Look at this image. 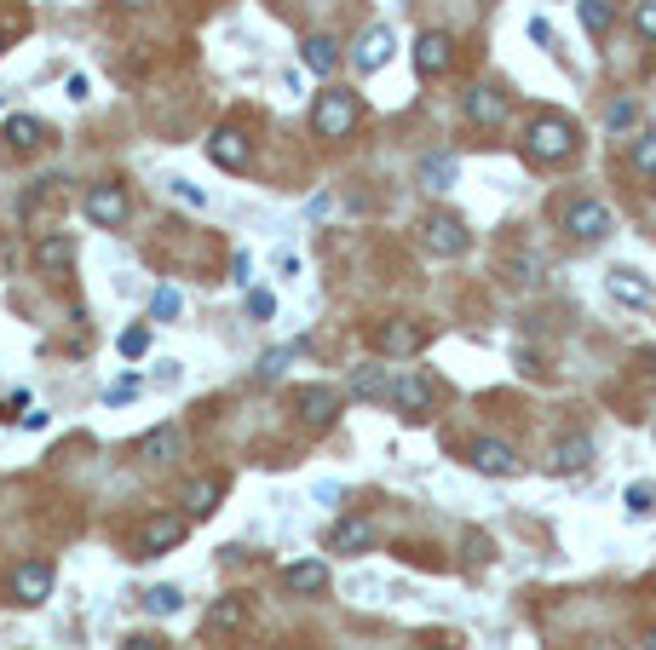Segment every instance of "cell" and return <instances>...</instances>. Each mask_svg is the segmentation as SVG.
<instances>
[{
    "label": "cell",
    "instance_id": "cell-1",
    "mask_svg": "<svg viewBox=\"0 0 656 650\" xmlns=\"http://www.w3.org/2000/svg\"><path fill=\"white\" fill-rule=\"evenodd\" d=\"M524 156L541 167H553V162H570L576 156V127L564 116H536L530 127H524Z\"/></svg>",
    "mask_w": 656,
    "mask_h": 650
},
{
    "label": "cell",
    "instance_id": "cell-2",
    "mask_svg": "<svg viewBox=\"0 0 656 650\" xmlns=\"http://www.w3.org/2000/svg\"><path fill=\"white\" fill-rule=\"evenodd\" d=\"M421 242H426L438 259H461V254L472 248L467 225H461L455 213H426V219H421Z\"/></svg>",
    "mask_w": 656,
    "mask_h": 650
},
{
    "label": "cell",
    "instance_id": "cell-3",
    "mask_svg": "<svg viewBox=\"0 0 656 650\" xmlns=\"http://www.w3.org/2000/svg\"><path fill=\"white\" fill-rule=\"evenodd\" d=\"M311 121H317V139H346V133L357 127V98H352V93H334V87H328V93L317 98Z\"/></svg>",
    "mask_w": 656,
    "mask_h": 650
},
{
    "label": "cell",
    "instance_id": "cell-4",
    "mask_svg": "<svg viewBox=\"0 0 656 650\" xmlns=\"http://www.w3.org/2000/svg\"><path fill=\"white\" fill-rule=\"evenodd\" d=\"M564 231L576 236V242H605L610 236V208L605 202H593V196H582V202L564 208Z\"/></svg>",
    "mask_w": 656,
    "mask_h": 650
},
{
    "label": "cell",
    "instance_id": "cell-5",
    "mask_svg": "<svg viewBox=\"0 0 656 650\" xmlns=\"http://www.w3.org/2000/svg\"><path fill=\"white\" fill-rule=\"evenodd\" d=\"M179 541H185V518H173V512H156V518L139 524V558H156L167 547H179Z\"/></svg>",
    "mask_w": 656,
    "mask_h": 650
},
{
    "label": "cell",
    "instance_id": "cell-6",
    "mask_svg": "<svg viewBox=\"0 0 656 650\" xmlns=\"http://www.w3.org/2000/svg\"><path fill=\"white\" fill-rule=\"evenodd\" d=\"M392 403H398L409 420H421L432 415V380H426L421 369H403L398 380H392Z\"/></svg>",
    "mask_w": 656,
    "mask_h": 650
},
{
    "label": "cell",
    "instance_id": "cell-7",
    "mask_svg": "<svg viewBox=\"0 0 656 650\" xmlns=\"http://www.w3.org/2000/svg\"><path fill=\"white\" fill-rule=\"evenodd\" d=\"M6 593H12V604H41L52 593V564H18L12 570V581H6Z\"/></svg>",
    "mask_w": 656,
    "mask_h": 650
},
{
    "label": "cell",
    "instance_id": "cell-8",
    "mask_svg": "<svg viewBox=\"0 0 656 650\" xmlns=\"http://www.w3.org/2000/svg\"><path fill=\"white\" fill-rule=\"evenodd\" d=\"M179 449H185V432L179 426H150L139 443H133V455L144 466H162V461H179Z\"/></svg>",
    "mask_w": 656,
    "mask_h": 650
},
{
    "label": "cell",
    "instance_id": "cell-9",
    "mask_svg": "<svg viewBox=\"0 0 656 650\" xmlns=\"http://www.w3.org/2000/svg\"><path fill=\"white\" fill-rule=\"evenodd\" d=\"M449 64H455V41H449L444 29H426L421 41H415V70L432 81V75H444Z\"/></svg>",
    "mask_w": 656,
    "mask_h": 650
},
{
    "label": "cell",
    "instance_id": "cell-10",
    "mask_svg": "<svg viewBox=\"0 0 656 650\" xmlns=\"http://www.w3.org/2000/svg\"><path fill=\"white\" fill-rule=\"evenodd\" d=\"M81 208H87L93 225H121V219H127V190L121 185H93L87 196H81Z\"/></svg>",
    "mask_w": 656,
    "mask_h": 650
},
{
    "label": "cell",
    "instance_id": "cell-11",
    "mask_svg": "<svg viewBox=\"0 0 656 650\" xmlns=\"http://www.w3.org/2000/svg\"><path fill=\"white\" fill-rule=\"evenodd\" d=\"M605 288H610V300H616V305H639V311L656 305V288L639 277V271H628V265H616V271L605 277Z\"/></svg>",
    "mask_w": 656,
    "mask_h": 650
},
{
    "label": "cell",
    "instance_id": "cell-12",
    "mask_svg": "<svg viewBox=\"0 0 656 650\" xmlns=\"http://www.w3.org/2000/svg\"><path fill=\"white\" fill-rule=\"evenodd\" d=\"M208 162L225 167V173H242V167H248V139H242V127H219V133H213Z\"/></svg>",
    "mask_w": 656,
    "mask_h": 650
},
{
    "label": "cell",
    "instance_id": "cell-13",
    "mask_svg": "<svg viewBox=\"0 0 656 650\" xmlns=\"http://www.w3.org/2000/svg\"><path fill=\"white\" fill-rule=\"evenodd\" d=\"M392 52H398V35H392L386 24H375L363 41H357V70H363V75L386 70V64H392Z\"/></svg>",
    "mask_w": 656,
    "mask_h": 650
},
{
    "label": "cell",
    "instance_id": "cell-14",
    "mask_svg": "<svg viewBox=\"0 0 656 650\" xmlns=\"http://www.w3.org/2000/svg\"><path fill=\"white\" fill-rule=\"evenodd\" d=\"M375 346L386 351V357H415V351L426 346V328H415V323H380L375 328Z\"/></svg>",
    "mask_w": 656,
    "mask_h": 650
},
{
    "label": "cell",
    "instance_id": "cell-15",
    "mask_svg": "<svg viewBox=\"0 0 656 650\" xmlns=\"http://www.w3.org/2000/svg\"><path fill=\"white\" fill-rule=\"evenodd\" d=\"M375 547V524L369 518H340L328 530V553H369Z\"/></svg>",
    "mask_w": 656,
    "mask_h": 650
},
{
    "label": "cell",
    "instance_id": "cell-16",
    "mask_svg": "<svg viewBox=\"0 0 656 650\" xmlns=\"http://www.w3.org/2000/svg\"><path fill=\"white\" fill-rule=\"evenodd\" d=\"M0 144H6L12 156H29V150H41V144H47V127H41L35 116H12L6 127H0Z\"/></svg>",
    "mask_w": 656,
    "mask_h": 650
},
{
    "label": "cell",
    "instance_id": "cell-17",
    "mask_svg": "<svg viewBox=\"0 0 656 650\" xmlns=\"http://www.w3.org/2000/svg\"><path fill=\"white\" fill-rule=\"evenodd\" d=\"M472 466H478V472H490V478H513L518 455L501 438H484V443H472Z\"/></svg>",
    "mask_w": 656,
    "mask_h": 650
},
{
    "label": "cell",
    "instance_id": "cell-18",
    "mask_svg": "<svg viewBox=\"0 0 656 650\" xmlns=\"http://www.w3.org/2000/svg\"><path fill=\"white\" fill-rule=\"evenodd\" d=\"M35 265H41L47 277H58V271H70V265H75V236H64V231L41 236V242H35Z\"/></svg>",
    "mask_w": 656,
    "mask_h": 650
},
{
    "label": "cell",
    "instance_id": "cell-19",
    "mask_svg": "<svg viewBox=\"0 0 656 650\" xmlns=\"http://www.w3.org/2000/svg\"><path fill=\"white\" fill-rule=\"evenodd\" d=\"M294 409H300L311 426H328V420L340 415V392H334V386H305V392L294 397Z\"/></svg>",
    "mask_w": 656,
    "mask_h": 650
},
{
    "label": "cell",
    "instance_id": "cell-20",
    "mask_svg": "<svg viewBox=\"0 0 656 650\" xmlns=\"http://www.w3.org/2000/svg\"><path fill=\"white\" fill-rule=\"evenodd\" d=\"M248 616H254V610H248V599H242V593H231V599H213V604H208V633H242V627H248Z\"/></svg>",
    "mask_w": 656,
    "mask_h": 650
},
{
    "label": "cell",
    "instance_id": "cell-21",
    "mask_svg": "<svg viewBox=\"0 0 656 650\" xmlns=\"http://www.w3.org/2000/svg\"><path fill=\"white\" fill-rule=\"evenodd\" d=\"M282 587H288V593H323V587H328V564L300 558V564H288V570H282Z\"/></svg>",
    "mask_w": 656,
    "mask_h": 650
},
{
    "label": "cell",
    "instance_id": "cell-22",
    "mask_svg": "<svg viewBox=\"0 0 656 650\" xmlns=\"http://www.w3.org/2000/svg\"><path fill=\"white\" fill-rule=\"evenodd\" d=\"M300 58H305V70L311 75H334L340 70V41H328V35H305Z\"/></svg>",
    "mask_w": 656,
    "mask_h": 650
},
{
    "label": "cell",
    "instance_id": "cell-23",
    "mask_svg": "<svg viewBox=\"0 0 656 650\" xmlns=\"http://www.w3.org/2000/svg\"><path fill=\"white\" fill-rule=\"evenodd\" d=\"M179 507H185V518H208V512L219 507V484H213V478H190V484L179 489Z\"/></svg>",
    "mask_w": 656,
    "mask_h": 650
},
{
    "label": "cell",
    "instance_id": "cell-24",
    "mask_svg": "<svg viewBox=\"0 0 656 650\" xmlns=\"http://www.w3.org/2000/svg\"><path fill=\"white\" fill-rule=\"evenodd\" d=\"M467 116L478 121V127H501V121H507V98L490 93V87H478V93H467Z\"/></svg>",
    "mask_w": 656,
    "mask_h": 650
},
{
    "label": "cell",
    "instance_id": "cell-25",
    "mask_svg": "<svg viewBox=\"0 0 656 650\" xmlns=\"http://www.w3.org/2000/svg\"><path fill=\"white\" fill-rule=\"evenodd\" d=\"M587 461H593V443L587 438H570V443H559V449H553V472H559V478H570V472H587Z\"/></svg>",
    "mask_w": 656,
    "mask_h": 650
},
{
    "label": "cell",
    "instance_id": "cell-26",
    "mask_svg": "<svg viewBox=\"0 0 656 650\" xmlns=\"http://www.w3.org/2000/svg\"><path fill=\"white\" fill-rule=\"evenodd\" d=\"M455 173H461V167H455V156H444V150L421 156V185L426 190H449V185H455Z\"/></svg>",
    "mask_w": 656,
    "mask_h": 650
},
{
    "label": "cell",
    "instance_id": "cell-27",
    "mask_svg": "<svg viewBox=\"0 0 656 650\" xmlns=\"http://www.w3.org/2000/svg\"><path fill=\"white\" fill-rule=\"evenodd\" d=\"M576 12H582L587 35H605V29L616 24V6H610V0H576Z\"/></svg>",
    "mask_w": 656,
    "mask_h": 650
},
{
    "label": "cell",
    "instance_id": "cell-28",
    "mask_svg": "<svg viewBox=\"0 0 656 650\" xmlns=\"http://www.w3.org/2000/svg\"><path fill=\"white\" fill-rule=\"evenodd\" d=\"M628 167L639 173V179H656V133H645V139L628 144Z\"/></svg>",
    "mask_w": 656,
    "mask_h": 650
},
{
    "label": "cell",
    "instance_id": "cell-29",
    "mask_svg": "<svg viewBox=\"0 0 656 650\" xmlns=\"http://www.w3.org/2000/svg\"><path fill=\"white\" fill-rule=\"evenodd\" d=\"M179 311H185V294H179V288H150V317H156V323H173Z\"/></svg>",
    "mask_w": 656,
    "mask_h": 650
},
{
    "label": "cell",
    "instance_id": "cell-30",
    "mask_svg": "<svg viewBox=\"0 0 656 650\" xmlns=\"http://www.w3.org/2000/svg\"><path fill=\"white\" fill-rule=\"evenodd\" d=\"M139 392H144L139 374H121V380H110V386H104V403H110V409H121V403H133Z\"/></svg>",
    "mask_w": 656,
    "mask_h": 650
},
{
    "label": "cell",
    "instance_id": "cell-31",
    "mask_svg": "<svg viewBox=\"0 0 656 650\" xmlns=\"http://www.w3.org/2000/svg\"><path fill=\"white\" fill-rule=\"evenodd\" d=\"M622 507H628V518H651V512H656V489L651 484H633L628 495H622Z\"/></svg>",
    "mask_w": 656,
    "mask_h": 650
},
{
    "label": "cell",
    "instance_id": "cell-32",
    "mask_svg": "<svg viewBox=\"0 0 656 650\" xmlns=\"http://www.w3.org/2000/svg\"><path fill=\"white\" fill-rule=\"evenodd\" d=\"M144 610L150 616H173L179 610V587H144Z\"/></svg>",
    "mask_w": 656,
    "mask_h": 650
},
{
    "label": "cell",
    "instance_id": "cell-33",
    "mask_svg": "<svg viewBox=\"0 0 656 650\" xmlns=\"http://www.w3.org/2000/svg\"><path fill=\"white\" fill-rule=\"evenodd\" d=\"M633 121H639V104H633V98H616V104L605 110V127H610V133H628Z\"/></svg>",
    "mask_w": 656,
    "mask_h": 650
},
{
    "label": "cell",
    "instance_id": "cell-34",
    "mask_svg": "<svg viewBox=\"0 0 656 650\" xmlns=\"http://www.w3.org/2000/svg\"><path fill=\"white\" fill-rule=\"evenodd\" d=\"M386 392V374L380 369H357L352 374V397H380Z\"/></svg>",
    "mask_w": 656,
    "mask_h": 650
},
{
    "label": "cell",
    "instance_id": "cell-35",
    "mask_svg": "<svg viewBox=\"0 0 656 650\" xmlns=\"http://www.w3.org/2000/svg\"><path fill=\"white\" fill-rule=\"evenodd\" d=\"M507 271H513V282H541V271H547V265H541V254H536V259L518 254V259H507Z\"/></svg>",
    "mask_w": 656,
    "mask_h": 650
},
{
    "label": "cell",
    "instance_id": "cell-36",
    "mask_svg": "<svg viewBox=\"0 0 656 650\" xmlns=\"http://www.w3.org/2000/svg\"><path fill=\"white\" fill-rule=\"evenodd\" d=\"M167 190H173V196H179L185 208H208V190H202V185H190V179H173Z\"/></svg>",
    "mask_w": 656,
    "mask_h": 650
},
{
    "label": "cell",
    "instance_id": "cell-37",
    "mask_svg": "<svg viewBox=\"0 0 656 650\" xmlns=\"http://www.w3.org/2000/svg\"><path fill=\"white\" fill-rule=\"evenodd\" d=\"M248 317H254V323H271V317H277V300H271L265 288H254V294H248Z\"/></svg>",
    "mask_w": 656,
    "mask_h": 650
},
{
    "label": "cell",
    "instance_id": "cell-38",
    "mask_svg": "<svg viewBox=\"0 0 656 650\" xmlns=\"http://www.w3.org/2000/svg\"><path fill=\"white\" fill-rule=\"evenodd\" d=\"M294 363V346H282V351H271L265 363H259V380H282V369Z\"/></svg>",
    "mask_w": 656,
    "mask_h": 650
},
{
    "label": "cell",
    "instance_id": "cell-39",
    "mask_svg": "<svg viewBox=\"0 0 656 650\" xmlns=\"http://www.w3.org/2000/svg\"><path fill=\"white\" fill-rule=\"evenodd\" d=\"M144 351H150V334H144V328H127V334H121V357H144Z\"/></svg>",
    "mask_w": 656,
    "mask_h": 650
},
{
    "label": "cell",
    "instance_id": "cell-40",
    "mask_svg": "<svg viewBox=\"0 0 656 650\" xmlns=\"http://www.w3.org/2000/svg\"><path fill=\"white\" fill-rule=\"evenodd\" d=\"M633 24H639V35H645V41H656V0H645V6H639V18H633Z\"/></svg>",
    "mask_w": 656,
    "mask_h": 650
},
{
    "label": "cell",
    "instance_id": "cell-41",
    "mask_svg": "<svg viewBox=\"0 0 656 650\" xmlns=\"http://www.w3.org/2000/svg\"><path fill=\"white\" fill-rule=\"evenodd\" d=\"M530 41H536V47H553V24H547V18H530Z\"/></svg>",
    "mask_w": 656,
    "mask_h": 650
},
{
    "label": "cell",
    "instance_id": "cell-42",
    "mask_svg": "<svg viewBox=\"0 0 656 650\" xmlns=\"http://www.w3.org/2000/svg\"><path fill=\"white\" fill-rule=\"evenodd\" d=\"M24 432H47V409H24Z\"/></svg>",
    "mask_w": 656,
    "mask_h": 650
},
{
    "label": "cell",
    "instance_id": "cell-43",
    "mask_svg": "<svg viewBox=\"0 0 656 650\" xmlns=\"http://www.w3.org/2000/svg\"><path fill=\"white\" fill-rule=\"evenodd\" d=\"M64 93H70L75 104H81V98H87V75H70V81H64Z\"/></svg>",
    "mask_w": 656,
    "mask_h": 650
},
{
    "label": "cell",
    "instance_id": "cell-44",
    "mask_svg": "<svg viewBox=\"0 0 656 650\" xmlns=\"http://www.w3.org/2000/svg\"><path fill=\"white\" fill-rule=\"evenodd\" d=\"M156 386H179V363H162V369H156Z\"/></svg>",
    "mask_w": 656,
    "mask_h": 650
},
{
    "label": "cell",
    "instance_id": "cell-45",
    "mask_svg": "<svg viewBox=\"0 0 656 650\" xmlns=\"http://www.w3.org/2000/svg\"><path fill=\"white\" fill-rule=\"evenodd\" d=\"M121 650H162V645H156V639H144V633H139V639H127Z\"/></svg>",
    "mask_w": 656,
    "mask_h": 650
},
{
    "label": "cell",
    "instance_id": "cell-46",
    "mask_svg": "<svg viewBox=\"0 0 656 650\" xmlns=\"http://www.w3.org/2000/svg\"><path fill=\"white\" fill-rule=\"evenodd\" d=\"M121 6H133V12H144V6H150V0H121Z\"/></svg>",
    "mask_w": 656,
    "mask_h": 650
},
{
    "label": "cell",
    "instance_id": "cell-47",
    "mask_svg": "<svg viewBox=\"0 0 656 650\" xmlns=\"http://www.w3.org/2000/svg\"><path fill=\"white\" fill-rule=\"evenodd\" d=\"M645 650H656V633H651V639H645Z\"/></svg>",
    "mask_w": 656,
    "mask_h": 650
}]
</instances>
